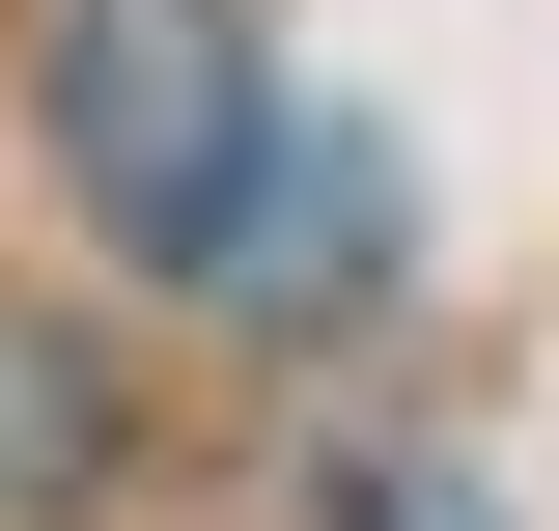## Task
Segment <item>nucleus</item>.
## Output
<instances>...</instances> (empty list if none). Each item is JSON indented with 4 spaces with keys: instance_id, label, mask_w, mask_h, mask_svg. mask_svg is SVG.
<instances>
[{
    "instance_id": "f257e3e1",
    "label": "nucleus",
    "mask_w": 559,
    "mask_h": 531,
    "mask_svg": "<svg viewBox=\"0 0 559 531\" xmlns=\"http://www.w3.org/2000/svg\"><path fill=\"white\" fill-rule=\"evenodd\" d=\"M28 113H57V197L112 224V252H168V280H224V224L280 197V84H252V0H57Z\"/></svg>"
},
{
    "instance_id": "f03ea898",
    "label": "nucleus",
    "mask_w": 559,
    "mask_h": 531,
    "mask_svg": "<svg viewBox=\"0 0 559 531\" xmlns=\"http://www.w3.org/2000/svg\"><path fill=\"white\" fill-rule=\"evenodd\" d=\"M84 475H112V392H84V335H28V308H0V531H28V504H84Z\"/></svg>"
},
{
    "instance_id": "7ed1b4c3",
    "label": "nucleus",
    "mask_w": 559,
    "mask_h": 531,
    "mask_svg": "<svg viewBox=\"0 0 559 531\" xmlns=\"http://www.w3.org/2000/svg\"><path fill=\"white\" fill-rule=\"evenodd\" d=\"M336 531H503L476 475H336Z\"/></svg>"
}]
</instances>
